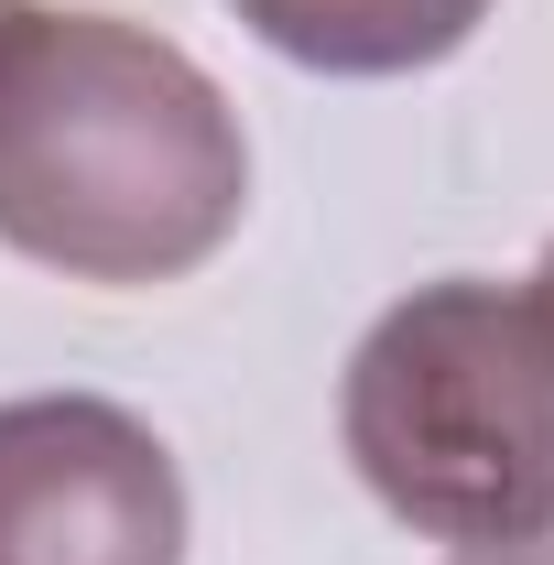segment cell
I'll use <instances>...</instances> for the list:
<instances>
[{
  "mask_svg": "<svg viewBox=\"0 0 554 565\" xmlns=\"http://www.w3.org/2000/svg\"><path fill=\"white\" fill-rule=\"evenodd\" d=\"M11 11H22V0H0V22H11Z\"/></svg>",
  "mask_w": 554,
  "mask_h": 565,
  "instance_id": "obj_7",
  "label": "cell"
},
{
  "mask_svg": "<svg viewBox=\"0 0 554 565\" xmlns=\"http://www.w3.org/2000/svg\"><path fill=\"white\" fill-rule=\"evenodd\" d=\"M251 207L217 76L120 11L0 22V250L66 282H185Z\"/></svg>",
  "mask_w": 554,
  "mask_h": 565,
  "instance_id": "obj_1",
  "label": "cell"
},
{
  "mask_svg": "<svg viewBox=\"0 0 554 565\" xmlns=\"http://www.w3.org/2000/svg\"><path fill=\"white\" fill-rule=\"evenodd\" d=\"M273 55L316 76H414L446 66L489 22V0H228Z\"/></svg>",
  "mask_w": 554,
  "mask_h": 565,
  "instance_id": "obj_4",
  "label": "cell"
},
{
  "mask_svg": "<svg viewBox=\"0 0 554 565\" xmlns=\"http://www.w3.org/2000/svg\"><path fill=\"white\" fill-rule=\"evenodd\" d=\"M533 282H544V294H554V250H544V273H533Z\"/></svg>",
  "mask_w": 554,
  "mask_h": 565,
  "instance_id": "obj_6",
  "label": "cell"
},
{
  "mask_svg": "<svg viewBox=\"0 0 554 565\" xmlns=\"http://www.w3.org/2000/svg\"><path fill=\"white\" fill-rule=\"evenodd\" d=\"M0 565H185L174 446L98 392L0 403Z\"/></svg>",
  "mask_w": 554,
  "mask_h": 565,
  "instance_id": "obj_3",
  "label": "cell"
},
{
  "mask_svg": "<svg viewBox=\"0 0 554 565\" xmlns=\"http://www.w3.org/2000/svg\"><path fill=\"white\" fill-rule=\"evenodd\" d=\"M457 565H554V522L544 533H511V544H457Z\"/></svg>",
  "mask_w": 554,
  "mask_h": 565,
  "instance_id": "obj_5",
  "label": "cell"
},
{
  "mask_svg": "<svg viewBox=\"0 0 554 565\" xmlns=\"http://www.w3.org/2000/svg\"><path fill=\"white\" fill-rule=\"evenodd\" d=\"M348 468L435 544H511L554 522V294L414 282L338 381Z\"/></svg>",
  "mask_w": 554,
  "mask_h": 565,
  "instance_id": "obj_2",
  "label": "cell"
}]
</instances>
